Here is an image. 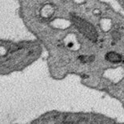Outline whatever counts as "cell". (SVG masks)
I'll return each instance as SVG.
<instances>
[{
    "instance_id": "obj_1",
    "label": "cell",
    "mask_w": 124,
    "mask_h": 124,
    "mask_svg": "<svg viewBox=\"0 0 124 124\" xmlns=\"http://www.w3.org/2000/svg\"><path fill=\"white\" fill-rule=\"evenodd\" d=\"M39 56L36 47L25 43H12L7 47L0 46V74L23 69Z\"/></svg>"
},
{
    "instance_id": "obj_2",
    "label": "cell",
    "mask_w": 124,
    "mask_h": 124,
    "mask_svg": "<svg viewBox=\"0 0 124 124\" xmlns=\"http://www.w3.org/2000/svg\"><path fill=\"white\" fill-rule=\"evenodd\" d=\"M69 18L72 24L76 27L81 34L92 42L98 40V33L95 27L90 22L77 16L75 14H70Z\"/></svg>"
},
{
    "instance_id": "obj_3",
    "label": "cell",
    "mask_w": 124,
    "mask_h": 124,
    "mask_svg": "<svg viewBox=\"0 0 124 124\" xmlns=\"http://www.w3.org/2000/svg\"><path fill=\"white\" fill-rule=\"evenodd\" d=\"M104 59L106 62L112 63L113 64H119L124 62V58L121 54L116 51H108L104 55Z\"/></svg>"
}]
</instances>
